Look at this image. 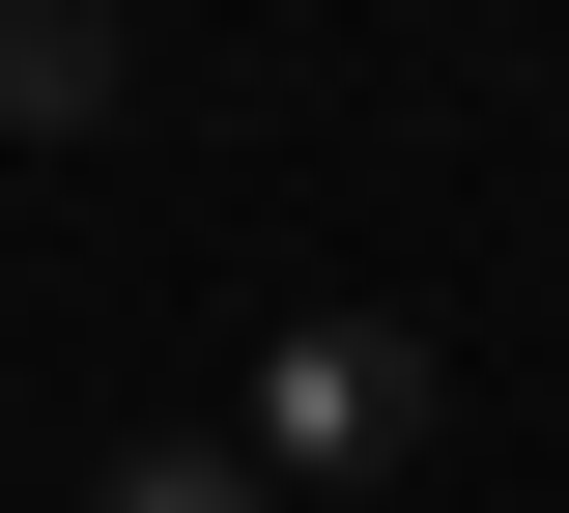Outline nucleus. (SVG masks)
Wrapping results in <instances>:
<instances>
[{"instance_id":"f257e3e1","label":"nucleus","mask_w":569,"mask_h":513,"mask_svg":"<svg viewBox=\"0 0 569 513\" xmlns=\"http://www.w3.org/2000/svg\"><path fill=\"white\" fill-rule=\"evenodd\" d=\"M427 456V343L399 314H284L257 343V485H399Z\"/></svg>"},{"instance_id":"f03ea898","label":"nucleus","mask_w":569,"mask_h":513,"mask_svg":"<svg viewBox=\"0 0 569 513\" xmlns=\"http://www.w3.org/2000/svg\"><path fill=\"white\" fill-rule=\"evenodd\" d=\"M0 115L86 144V115H114V0H0Z\"/></svg>"},{"instance_id":"7ed1b4c3","label":"nucleus","mask_w":569,"mask_h":513,"mask_svg":"<svg viewBox=\"0 0 569 513\" xmlns=\"http://www.w3.org/2000/svg\"><path fill=\"white\" fill-rule=\"evenodd\" d=\"M86 513H257V456H114Z\"/></svg>"}]
</instances>
